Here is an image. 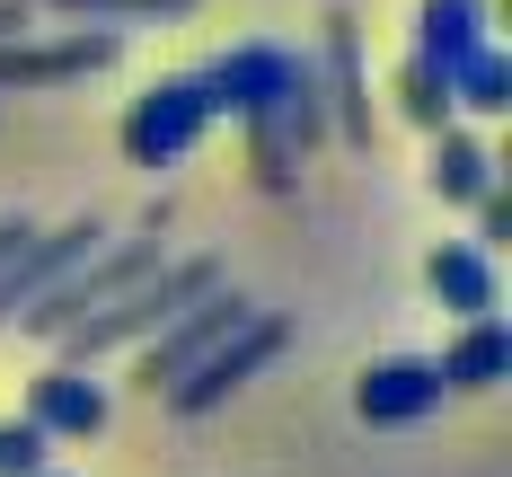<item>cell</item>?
I'll return each instance as SVG.
<instances>
[{
    "instance_id": "obj_1",
    "label": "cell",
    "mask_w": 512,
    "mask_h": 477,
    "mask_svg": "<svg viewBox=\"0 0 512 477\" xmlns=\"http://www.w3.org/2000/svg\"><path fill=\"white\" fill-rule=\"evenodd\" d=\"M212 283H230L221 274V257H186V265H159V274H142L124 301H106V310L71 318L53 345H62V363H98V354H124V345H142V336H159L168 318L186 310L195 292H212Z\"/></svg>"
},
{
    "instance_id": "obj_2",
    "label": "cell",
    "mask_w": 512,
    "mask_h": 477,
    "mask_svg": "<svg viewBox=\"0 0 512 477\" xmlns=\"http://www.w3.org/2000/svg\"><path fill=\"white\" fill-rule=\"evenodd\" d=\"M159 265H168V248H159V239H98V248L71 265L45 301H27V310H18V336H45V345H53L71 318H89V310H106V301H124V292H133L142 274H159Z\"/></svg>"
},
{
    "instance_id": "obj_8",
    "label": "cell",
    "mask_w": 512,
    "mask_h": 477,
    "mask_svg": "<svg viewBox=\"0 0 512 477\" xmlns=\"http://www.w3.org/2000/svg\"><path fill=\"white\" fill-rule=\"evenodd\" d=\"M442 363L433 354H380V363L354 371V416L362 424H424L442 407Z\"/></svg>"
},
{
    "instance_id": "obj_6",
    "label": "cell",
    "mask_w": 512,
    "mask_h": 477,
    "mask_svg": "<svg viewBox=\"0 0 512 477\" xmlns=\"http://www.w3.org/2000/svg\"><path fill=\"white\" fill-rule=\"evenodd\" d=\"M124 62V27H62V36H0V89H71L89 71H115Z\"/></svg>"
},
{
    "instance_id": "obj_18",
    "label": "cell",
    "mask_w": 512,
    "mask_h": 477,
    "mask_svg": "<svg viewBox=\"0 0 512 477\" xmlns=\"http://www.w3.org/2000/svg\"><path fill=\"white\" fill-rule=\"evenodd\" d=\"M45 460H53V433L36 416H9V424H0V477H36Z\"/></svg>"
},
{
    "instance_id": "obj_5",
    "label": "cell",
    "mask_w": 512,
    "mask_h": 477,
    "mask_svg": "<svg viewBox=\"0 0 512 477\" xmlns=\"http://www.w3.org/2000/svg\"><path fill=\"white\" fill-rule=\"evenodd\" d=\"M309 71V53L292 45H265V36H248V45H230V53H212L204 71V98L212 115H239V124H274V106L292 98V80Z\"/></svg>"
},
{
    "instance_id": "obj_14",
    "label": "cell",
    "mask_w": 512,
    "mask_h": 477,
    "mask_svg": "<svg viewBox=\"0 0 512 477\" xmlns=\"http://www.w3.org/2000/svg\"><path fill=\"white\" fill-rule=\"evenodd\" d=\"M486 36H495V9H486V0H415V53H424V62L451 71V62L477 53Z\"/></svg>"
},
{
    "instance_id": "obj_3",
    "label": "cell",
    "mask_w": 512,
    "mask_h": 477,
    "mask_svg": "<svg viewBox=\"0 0 512 477\" xmlns=\"http://www.w3.org/2000/svg\"><path fill=\"white\" fill-rule=\"evenodd\" d=\"M283 345H292V318H283V310H248V318H239V327L204 354V363L186 371V380H168L159 398H168L177 416H212V407H230V398H239V389H248Z\"/></svg>"
},
{
    "instance_id": "obj_15",
    "label": "cell",
    "mask_w": 512,
    "mask_h": 477,
    "mask_svg": "<svg viewBox=\"0 0 512 477\" xmlns=\"http://www.w3.org/2000/svg\"><path fill=\"white\" fill-rule=\"evenodd\" d=\"M451 106H460V115H512V62H504L495 36L451 62Z\"/></svg>"
},
{
    "instance_id": "obj_13",
    "label": "cell",
    "mask_w": 512,
    "mask_h": 477,
    "mask_svg": "<svg viewBox=\"0 0 512 477\" xmlns=\"http://www.w3.org/2000/svg\"><path fill=\"white\" fill-rule=\"evenodd\" d=\"M433 363H442V389H504L512 380V327H504V310L460 318V336H451Z\"/></svg>"
},
{
    "instance_id": "obj_12",
    "label": "cell",
    "mask_w": 512,
    "mask_h": 477,
    "mask_svg": "<svg viewBox=\"0 0 512 477\" xmlns=\"http://www.w3.org/2000/svg\"><path fill=\"white\" fill-rule=\"evenodd\" d=\"M495 177H504V159L486 151V142L468 133L460 115H451L442 133H424V186H433L442 204H477V195H486Z\"/></svg>"
},
{
    "instance_id": "obj_10",
    "label": "cell",
    "mask_w": 512,
    "mask_h": 477,
    "mask_svg": "<svg viewBox=\"0 0 512 477\" xmlns=\"http://www.w3.org/2000/svg\"><path fill=\"white\" fill-rule=\"evenodd\" d=\"M424 292L451 318H486V310H504V265H495V248H477V239H442L424 257Z\"/></svg>"
},
{
    "instance_id": "obj_7",
    "label": "cell",
    "mask_w": 512,
    "mask_h": 477,
    "mask_svg": "<svg viewBox=\"0 0 512 477\" xmlns=\"http://www.w3.org/2000/svg\"><path fill=\"white\" fill-rule=\"evenodd\" d=\"M256 301H239V292H230V283H212V292H195V301H186V310L168 318V327H159V336H142V345H133V380H142V389H168V380H186V371L204 363L212 345H221V336H230V327H239V318H248Z\"/></svg>"
},
{
    "instance_id": "obj_11",
    "label": "cell",
    "mask_w": 512,
    "mask_h": 477,
    "mask_svg": "<svg viewBox=\"0 0 512 477\" xmlns=\"http://www.w3.org/2000/svg\"><path fill=\"white\" fill-rule=\"evenodd\" d=\"M318 98L336 106V133L371 151V80H362V27L345 9H327V80H318Z\"/></svg>"
},
{
    "instance_id": "obj_4",
    "label": "cell",
    "mask_w": 512,
    "mask_h": 477,
    "mask_svg": "<svg viewBox=\"0 0 512 477\" xmlns=\"http://www.w3.org/2000/svg\"><path fill=\"white\" fill-rule=\"evenodd\" d=\"M204 133H212V98H204L195 71L186 80H151L142 98L124 106V159L133 168H177V159H195Z\"/></svg>"
},
{
    "instance_id": "obj_9",
    "label": "cell",
    "mask_w": 512,
    "mask_h": 477,
    "mask_svg": "<svg viewBox=\"0 0 512 477\" xmlns=\"http://www.w3.org/2000/svg\"><path fill=\"white\" fill-rule=\"evenodd\" d=\"M27 416L45 424L53 442H98L106 416H115V389H106L89 363H45L27 380Z\"/></svg>"
},
{
    "instance_id": "obj_17",
    "label": "cell",
    "mask_w": 512,
    "mask_h": 477,
    "mask_svg": "<svg viewBox=\"0 0 512 477\" xmlns=\"http://www.w3.org/2000/svg\"><path fill=\"white\" fill-rule=\"evenodd\" d=\"M53 18H80V27H124V18H195L204 0H45Z\"/></svg>"
},
{
    "instance_id": "obj_19",
    "label": "cell",
    "mask_w": 512,
    "mask_h": 477,
    "mask_svg": "<svg viewBox=\"0 0 512 477\" xmlns=\"http://www.w3.org/2000/svg\"><path fill=\"white\" fill-rule=\"evenodd\" d=\"M468 212H477V248H504V239H512V195H504V177H495Z\"/></svg>"
},
{
    "instance_id": "obj_20",
    "label": "cell",
    "mask_w": 512,
    "mask_h": 477,
    "mask_svg": "<svg viewBox=\"0 0 512 477\" xmlns=\"http://www.w3.org/2000/svg\"><path fill=\"white\" fill-rule=\"evenodd\" d=\"M27 230H36L27 212H0V265H9V257H18V248H27Z\"/></svg>"
},
{
    "instance_id": "obj_21",
    "label": "cell",
    "mask_w": 512,
    "mask_h": 477,
    "mask_svg": "<svg viewBox=\"0 0 512 477\" xmlns=\"http://www.w3.org/2000/svg\"><path fill=\"white\" fill-rule=\"evenodd\" d=\"M27 27H36V9L27 0H0V36H27Z\"/></svg>"
},
{
    "instance_id": "obj_22",
    "label": "cell",
    "mask_w": 512,
    "mask_h": 477,
    "mask_svg": "<svg viewBox=\"0 0 512 477\" xmlns=\"http://www.w3.org/2000/svg\"><path fill=\"white\" fill-rule=\"evenodd\" d=\"M36 477H71V469H53V460H45V469H36Z\"/></svg>"
},
{
    "instance_id": "obj_16",
    "label": "cell",
    "mask_w": 512,
    "mask_h": 477,
    "mask_svg": "<svg viewBox=\"0 0 512 477\" xmlns=\"http://www.w3.org/2000/svg\"><path fill=\"white\" fill-rule=\"evenodd\" d=\"M389 98H398V115H407L415 133H442V124L460 115V106H451V71H442V62H424V53H407V62H398Z\"/></svg>"
}]
</instances>
